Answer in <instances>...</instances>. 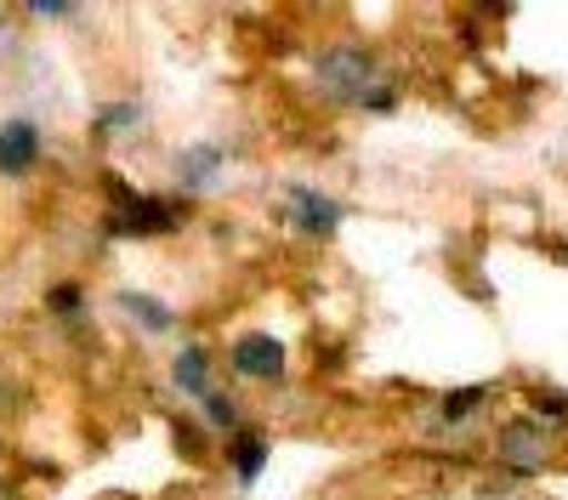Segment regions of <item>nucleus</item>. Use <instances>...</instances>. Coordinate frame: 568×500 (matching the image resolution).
<instances>
[{
    "instance_id": "dca6fc26",
    "label": "nucleus",
    "mask_w": 568,
    "mask_h": 500,
    "mask_svg": "<svg viewBox=\"0 0 568 500\" xmlns=\"http://www.w3.org/2000/svg\"><path fill=\"white\" fill-rule=\"evenodd\" d=\"M535 409L546 421H568V398L562 392H535Z\"/></svg>"
},
{
    "instance_id": "f8f14e48",
    "label": "nucleus",
    "mask_w": 568,
    "mask_h": 500,
    "mask_svg": "<svg viewBox=\"0 0 568 500\" xmlns=\"http://www.w3.org/2000/svg\"><path fill=\"white\" fill-rule=\"evenodd\" d=\"M205 421H211L216 432H233V427H240V404H233L227 392H211V398H205Z\"/></svg>"
},
{
    "instance_id": "0eeeda50",
    "label": "nucleus",
    "mask_w": 568,
    "mask_h": 500,
    "mask_svg": "<svg viewBox=\"0 0 568 500\" xmlns=\"http://www.w3.org/2000/svg\"><path fill=\"white\" fill-rule=\"evenodd\" d=\"M171 381H176V392H187V398H211L216 387H211V353L205 347H182L176 358H171Z\"/></svg>"
},
{
    "instance_id": "f03ea898",
    "label": "nucleus",
    "mask_w": 568,
    "mask_h": 500,
    "mask_svg": "<svg viewBox=\"0 0 568 500\" xmlns=\"http://www.w3.org/2000/svg\"><path fill=\"white\" fill-rule=\"evenodd\" d=\"M342 216H347V205L318 194L313 182H291V188H284V222H291L302 239H329L342 227Z\"/></svg>"
},
{
    "instance_id": "39448f33",
    "label": "nucleus",
    "mask_w": 568,
    "mask_h": 500,
    "mask_svg": "<svg viewBox=\"0 0 568 500\" xmlns=\"http://www.w3.org/2000/svg\"><path fill=\"white\" fill-rule=\"evenodd\" d=\"M34 160H40V125L34 120H7L0 125V171L23 176Z\"/></svg>"
},
{
    "instance_id": "423d86ee",
    "label": "nucleus",
    "mask_w": 568,
    "mask_h": 500,
    "mask_svg": "<svg viewBox=\"0 0 568 500\" xmlns=\"http://www.w3.org/2000/svg\"><path fill=\"white\" fill-rule=\"evenodd\" d=\"M500 461H511V467H540V461H546V427H535V416L506 421V427H500Z\"/></svg>"
},
{
    "instance_id": "1a4fd4ad",
    "label": "nucleus",
    "mask_w": 568,
    "mask_h": 500,
    "mask_svg": "<svg viewBox=\"0 0 568 500\" xmlns=\"http://www.w3.org/2000/svg\"><path fill=\"white\" fill-rule=\"evenodd\" d=\"M120 313H131L136 325H142V330H154V336L176 325L171 307H165V302H154V296H142V290H120Z\"/></svg>"
},
{
    "instance_id": "20e7f679",
    "label": "nucleus",
    "mask_w": 568,
    "mask_h": 500,
    "mask_svg": "<svg viewBox=\"0 0 568 500\" xmlns=\"http://www.w3.org/2000/svg\"><path fill=\"white\" fill-rule=\"evenodd\" d=\"M227 364H233L245 381H284V347H278L273 336H262V330H251V336L233 341Z\"/></svg>"
},
{
    "instance_id": "f257e3e1",
    "label": "nucleus",
    "mask_w": 568,
    "mask_h": 500,
    "mask_svg": "<svg viewBox=\"0 0 568 500\" xmlns=\"http://www.w3.org/2000/svg\"><path fill=\"white\" fill-rule=\"evenodd\" d=\"M313 80L329 91V98L358 103L364 91L375 85V58L364 52V45H347V40H336V45H324V52L313 58Z\"/></svg>"
},
{
    "instance_id": "9d476101",
    "label": "nucleus",
    "mask_w": 568,
    "mask_h": 500,
    "mask_svg": "<svg viewBox=\"0 0 568 500\" xmlns=\"http://www.w3.org/2000/svg\"><path fill=\"white\" fill-rule=\"evenodd\" d=\"M227 467H233V478L251 489L262 478V467H267V438H240V443L227 449Z\"/></svg>"
},
{
    "instance_id": "ddd939ff",
    "label": "nucleus",
    "mask_w": 568,
    "mask_h": 500,
    "mask_svg": "<svg viewBox=\"0 0 568 500\" xmlns=\"http://www.w3.org/2000/svg\"><path fill=\"white\" fill-rule=\"evenodd\" d=\"M358 109H369V114H393L398 109V85H387V80H375L364 98H358Z\"/></svg>"
},
{
    "instance_id": "9b49d317",
    "label": "nucleus",
    "mask_w": 568,
    "mask_h": 500,
    "mask_svg": "<svg viewBox=\"0 0 568 500\" xmlns=\"http://www.w3.org/2000/svg\"><path fill=\"white\" fill-rule=\"evenodd\" d=\"M484 404H489V387H460V392H449V398L438 404V421H444V427H455V421H471Z\"/></svg>"
},
{
    "instance_id": "2eb2a0df",
    "label": "nucleus",
    "mask_w": 568,
    "mask_h": 500,
    "mask_svg": "<svg viewBox=\"0 0 568 500\" xmlns=\"http://www.w3.org/2000/svg\"><path fill=\"white\" fill-rule=\"evenodd\" d=\"M45 307H52V313H80V307H85V296H80L74 285H58L52 296H45Z\"/></svg>"
},
{
    "instance_id": "6e6552de",
    "label": "nucleus",
    "mask_w": 568,
    "mask_h": 500,
    "mask_svg": "<svg viewBox=\"0 0 568 500\" xmlns=\"http://www.w3.org/2000/svg\"><path fill=\"white\" fill-rule=\"evenodd\" d=\"M176 171H182V188H211L216 171H222V149L216 143H194V149H182L176 154Z\"/></svg>"
},
{
    "instance_id": "7ed1b4c3",
    "label": "nucleus",
    "mask_w": 568,
    "mask_h": 500,
    "mask_svg": "<svg viewBox=\"0 0 568 500\" xmlns=\"http://www.w3.org/2000/svg\"><path fill=\"white\" fill-rule=\"evenodd\" d=\"M171 222H176V211L165 205V200H142V194H120V211L109 216V234H120V239H154V234H171Z\"/></svg>"
},
{
    "instance_id": "4468645a",
    "label": "nucleus",
    "mask_w": 568,
    "mask_h": 500,
    "mask_svg": "<svg viewBox=\"0 0 568 500\" xmlns=\"http://www.w3.org/2000/svg\"><path fill=\"white\" fill-rule=\"evenodd\" d=\"M136 120H142V109H136V103H114V109H109V114L98 120V136H114V131H131Z\"/></svg>"
}]
</instances>
